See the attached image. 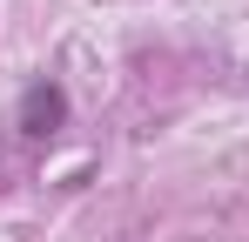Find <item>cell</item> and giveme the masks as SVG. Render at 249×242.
I'll use <instances>...</instances> for the list:
<instances>
[{
    "label": "cell",
    "mask_w": 249,
    "mask_h": 242,
    "mask_svg": "<svg viewBox=\"0 0 249 242\" xmlns=\"http://www.w3.org/2000/svg\"><path fill=\"white\" fill-rule=\"evenodd\" d=\"M61 121H68V94H61L54 81H34V87L20 94V135L41 141V135H54Z\"/></svg>",
    "instance_id": "cell-1"
}]
</instances>
